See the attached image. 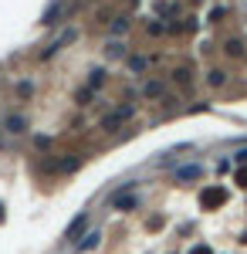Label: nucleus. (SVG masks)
<instances>
[{
  "label": "nucleus",
  "mask_w": 247,
  "mask_h": 254,
  "mask_svg": "<svg viewBox=\"0 0 247 254\" xmlns=\"http://www.w3.org/2000/svg\"><path fill=\"white\" fill-rule=\"evenodd\" d=\"M139 203H142V196L129 193V190H115V193H109V207H112V210H122V214L139 210Z\"/></svg>",
  "instance_id": "1"
},
{
  "label": "nucleus",
  "mask_w": 247,
  "mask_h": 254,
  "mask_svg": "<svg viewBox=\"0 0 247 254\" xmlns=\"http://www.w3.org/2000/svg\"><path fill=\"white\" fill-rule=\"evenodd\" d=\"M132 116H135L132 105H119V109H112L109 116L102 119V129H105V132H112V129H119V126H125Z\"/></svg>",
  "instance_id": "2"
},
{
  "label": "nucleus",
  "mask_w": 247,
  "mask_h": 254,
  "mask_svg": "<svg viewBox=\"0 0 247 254\" xmlns=\"http://www.w3.org/2000/svg\"><path fill=\"white\" fill-rule=\"evenodd\" d=\"M88 224H92V214L85 210V214H78L71 224H68V231H64V244H78L81 241V234L88 231Z\"/></svg>",
  "instance_id": "3"
},
{
  "label": "nucleus",
  "mask_w": 247,
  "mask_h": 254,
  "mask_svg": "<svg viewBox=\"0 0 247 254\" xmlns=\"http://www.w3.org/2000/svg\"><path fill=\"white\" fill-rule=\"evenodd\" d=\"M139 95L146 98V102H159V98H166V81L163 78H146L139 85Z\"/></svg>",
  "instance_id": "4"
},
{
  "label": "nucleus",
  "mask_w": 247,
  "mask_h": 254,
  "mask_svg": "<svg viewBox=\"0 0 247 254\" xmlns=\"http://www.w3.org/2000/svg\"><path fill=\"white\" fill-rule=\"evenodd\" d=\"M224 200H227V193H224L220 187H203V190H200V207H203V210H217Z\"/></svg>",
  "instance_id": "5"
},
{
  "label": "nucleus",
  "mask_w": 247,
  "mask_h": 254,
  "mask_svg": "<svg viewBox=\"0 0 247 254\" xmlns=\"http://www.w3.org/2000/svg\"><path fill=\"white\" fill-rule=\"evenodd\" d=\"M75 38H78V31H75V27H68V31H61V38H55V41H51V44H48V48L41 51V58H44V61H48V58H55L58 51H61L64 44H71Z\"/></svg>",
  "instance_id": "6"
},
{
  "label": "nucleus",
  "mask_w": 247,
  "mask_h": 254,
  "mask_svg": "<svg viewBox=\"0 0 247 254\" xmlns=\"http://www.w3.org/2000/svg\"><path fill=\"white\" fill-rule=\"evenodd\" d=\"M173 176H176L180 183H193V180H200V176H203V163H183Z\"/></svg>",
  "instance_id": "7"
},
{
  "label": "nucleus",
  "mask_w": 247,
  "mask_h": 254,
  "mask_svg": "<svg viewBox=\"0 0 247 254\" xmlns=\"http://www.w3.org/2000/svg\"><path fill=\"white\" fill-rule=\"evenodd\" d=\"M193 75H196V71H193L190 64H180V68L170 75V81H173V85H180V88H193Z\"/></svg>",
  "instance_id": "8"
},
{
  "label": "nucleus",
  "mask_w": 247,
  "mask_h": 254,
  "mask_svg": "<svg viewBox=\"0 0 247 254\" xmlns=\"http://www.w3.org/2000/svg\"><path fill=\"white\" fill-rule=\"evenodd\" d=\"M125 68H129V75H142V71L149 68V58H146V55H129V58H125Z\"/></svg>",
  "instance_id": "9"
},
{
  "label": "nucleus",
  "mask_w": 247,
  "mask_h": 254,
  "mask_svg": "<svg viewBox=\"0 0 247 254\" xmlns=\"http://www.w3.org/2000/svg\"><path fill=\"white\" fill-rule=\"evenodd\" d=\"M156 14L166 17V20L180 17V3H176V0H159V3H156Z\"/></svg>",
  "instance_id": "10"
},
{
  "label": "nucleus",
  "mask_w": 247,
  "mask_h": 254,
  "mask_svg": "<svg viewBox=\"0 0 247 254\" xmlns=\"http://www.w3.org/2000/svg\"><path fill=\"white\" fill-rule=\"evenodd\" d=\"M224 55H227V58H244V55H247L244 41H241V38H227V41H224Z\"/></svg>",
  "instance_id": "11"
},
{
  "label": "nucleus",
  "mask_w": 247,
  "mask_h": 254,
  "mask_svg": "<svg viewBox=\"0 0 247 254\" xmlns=\"http://www.w3.org/2000/svg\"><path fill=\"white\" fill-rule=\"evenodd\" d=\"M78 166H81V153H68V159L55 163V170H58V173H75Z\"/></svg>",
  "instance_id": "12"
},
{
  "label": "nucleus",
  "mask_w": 247,
  "mask_h": 254,
  "mask_svg": "<svg viewBox=\"0 0 247 254\" xmlns=\"http://www.w3.org/2000/svg\"><path fill=\"white\" fill-rule=\"evenodd\" d=\"M3 129L14 132V136H20V132L27 129V119H24V116H3Z\"/></svg>",
  "instance_id": "13"
},
{
  "label": "nucleus",
  "mask_w": 247,
  "mask_h": 254,
  "mask_svg": "<svg viewBox=\"0 0 247 254\" xmlns=\"http://www.w3.org/2000/svg\"><path fill=\"white\" fill-rule=\"evenodd\" d=\"M102 55H105V58H109V61L129 58V55H125V44H122V41H109V44H105V51H102Z\"/></svg>",
  "instance_id": "14"
},
{
  "label": "nucleus",
  "mask_w": 247,
  "mask_h": 254,
  "mask_svg": "<svg viewBox=\"0 0 247 254\" xmlns=\"http://www.w3.org/2000/svg\"><path fill=\"white\" fill-rule=\"evenodd\" d=\"M227 81H230V75L224 71V68H213V71H207V85H210V88H224Z\"/></svg>",
  "instance_id": "15"
},
{
  "label": "nucleus",
  "mask_w": 247,
  "mask_h": 254,
  "mask_svg": "<svg viewBox=\"0 0 247 254\" xmlns=\"http://www.w3.org/2000/svg\"><path fill=\"white\" fill-rule=\"evenodd\" d=\"M109 24H112V34H115V38H122V34H129V27H132V20L125 17V14H119V17H112Z\"/></svg>",
  "instance_id": "16"
},
{
  "label": "nucleus",
  "mask_w": 247,
  "mask_h": 254,
  "mask_svg": "<svg viewBox=\"0 0 247 254\" xmlns=\"http://www.w3.org/2000/svg\"><path fill=\"white\" fill-rule=\"evenodd\" d=\"M98 244H102V234L92 231V234H85V241H78V251H95Z\"/></svg>",
  "instance_id": "17"
},
{
  "label": "nucleus",
  "mask_w": 247,
  "mask_h": 254,
  "mask_svg": "<svg viewBox=\"0 0 247 254\" xmlns=\"http://www.w3.org/2000/svg\"><path fill=\"white\" fill-rule=\"evenodd\" d=\"M146 34H152V38H163V34H166V24H159V20H149V24H146Z\"/></svg>",
  "instance_id": "18"
},
{
  "label": "nucleus",
  "mask_w": 247,
  "mask_h": 254,
  "mask_svg": "<svg viewBox=\"0 0 247 254\" xmlns=\"http://www.w3.org/2000/svg\"><path fill=\"white\" fill-rule=\"evenodd\" d=\"M112 14H115V10H112V3H102V7L95 10V20H98V24H105V20L112 17Z\"/></svg>",
  "instance_id": "19"
},
{
  "label": "nucleus",
  "mask_w": 247,
  "mask_h": 254,
  "mask_svg": "<svg viewBox=\"0 0 247 254\" xmlns=\"http://www.w3.org/2000/svg\"><path fill=\"white\" fill-rule=\"evenodd\" d=\"M92 98H95V92H92V88H81V92L75 95V102H78V105H88Z\"/></svg>",
  "instance_id": "20"
},
{
  "label": "nucleus",
  "mask_w": 247,
  "mask_h": 254,
  "mask_svg": "<svg viewBox=\"0 0 247 254\" xmlns=\"http://www.w3.org/2000/svg\"><path fill=\"white\" fill-rule=\"evenodd\" d=\"M102 81H105V71H92V78H88V88L95 92V88L102 85Z\"/></svg>",
  "instance_id": "21"
},
{
  "label": "nucleus",
  "mask_w": 247,
  "mask_h": 254,
  "mask_svg": "<svg viewBox=\"0 0 247 254\" xmlns=\"http://www.w3.org/2000/svg\"><path fill=\"white\" fill-rule=\"evenodd\" d=\"M227 17V7H213V10H210V20H224Z\"/></svg>",
  "instance_id": "22"
},
{
  "label": "nucleus",
  "mask_w": 247,
  "mask_h": 254,
  "mask_svg": "<svg viewBox=\"0 0 247 254\" xmlns=\"http://www.w3.org/2000/svg\"><path fill=\"white\" fill-rule=\"evenodd\" d=\"M163 227V217H149V231H159Z\"/></svg>",
  "instance_id": "23"
},
{
  "label": "nucleus",
  "mask_w": 247,
  "mask_h": 254,
  "mask_svg": "<svg viewBox=\"0 0 247 254\" xmlns=\"http://www.w3.org/2000/svg\"><path fill=\"white\" fill-rule=\"evenodd\" d=\"M190 254H213V251H210L207 244H196V248H193V251H190Z\"/></svg>",
  "instance_id": "24"
},
{
  "label": "nucleus",
  "mask_w": 247,
  "mask_h": 254,
  "mask_svg": "<svg viewBox=\"0 0 247 254\" xmlns=\"http://www.w3.org/2000/svg\"><path fill=\"white\" fill-rule=\"evenodd\" d=\"M234 163H247V149H241V153H234Z\"/></svg>",
  "instance_id": "25"
},
{
  "label": "nucleus",
  "mask_w": 247,
  "mask_h": 254,
  "mask_svg": "<svg viewBox=\"0 0 247 254\" xmlns=\"http://www.w3.org/2000/svg\"><path fill=\"white\" fill-rule=\"evenodd\" d=\"M237 183H241V187L247 190V170H241V173H237Z\"/></svg>",
  "instance_id": "26"
},
{
  "label": "nucleus",
  "mask_w": 247,
  "mask_h": 254,
  "mask_svg": "<svg viewBox=\"0 0 247 254\" xmlns=\"http://www.w3.org/2000/svg\"><path fill=\"white\" fill-rule=\"evenodd\" d=\"M0 220H3V210H0Z\"/></svg>",
  "instance_id": "27"
}]
</instances>
